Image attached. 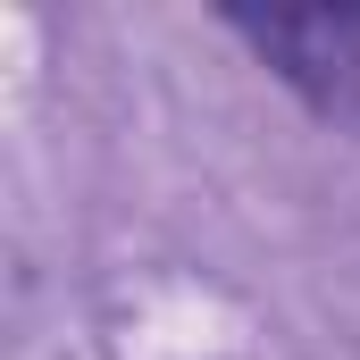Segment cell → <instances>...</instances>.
I'll list each match as a JSON object with an SVG mask.
<instances>
[{
    "mask_svg": "<svg viewBox=\"0 0 360 360\" xmlns=\"http://www.w3.org/2000/svg\"><path fill=\"white\" fill-rule=\"evenodd\" d=\"M226 25L319 109H360V8H226Z\"/></svg>",
    "mask_w": 360,
    "mask_h": 360,
    "instance_id": "6da1fadb",
    "label": "cell"
}]
</instances>
